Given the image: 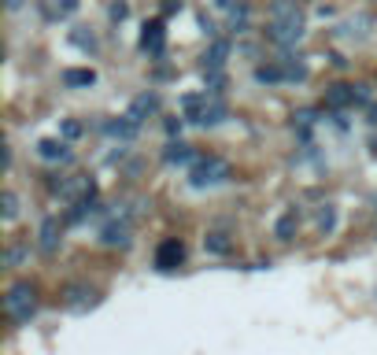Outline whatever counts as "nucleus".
I'll use <instances>...</instances> for the list:
<instances>
[{"label":"nucleus","mask_w":377,"mask_h":355,"mask_svg":"<svg viewBox=\"0 0 377 355\" xmlns=\"http://www.w3.org/2000/svg\"><path fill=\"white\" fill-rule=\"evenodd\" d=\"M34 311H37V289H34V282L8 285V293H4V315L12 318L15 326L30 322V318H34Z\"/></svg>","instance_id":"obj_1"},{"label":"nucleus","mask_w":377,"mask_h":355,"mask_svg":"<svg viewBox=\"0 0 377 355\" xmlns=\"http://www.w3.org/2000/svg\"><path fill=\"white\" fill-rule=\"evenodd\" d=\"M192 185L196 189H208V185H222V181H230V163L219 156H208V159H196L192 163Z\"/></svg>","instance_id":"obj_2"},{"label":"nucleus","mask_w":377,"mask_h":355,"mask_svg":"<svg viewBox=\"0 0 377 355\" xmlns=\"http://www.w3.org/2000/svg\"><path fill=\"white\" fill-rule=\"evenodd\" d=\"M266 37H270L277 48L300 45V41H304V15H296V19H274V23L266 26Z\"/></svg>","instance_id":"obj_3"},{"label":"nucleus","mask_w":377,"mask_h":355,"mask_svg":"<svg viewBox=\"0 0 377 355\" xmlns=\"http://www.w3.org/2000/svg\"><path fill=\"white\" fill-rule=\"evenodd\" d=\"M96 304H100V293L89 285H67L63 289V307L67 311H89Z\"/></svg>","instance_id":"obj_4"},{"label":"nucleus","mask_w":377,"mask_h":355,"mask_svg":"<svg viewBox=\"0 0 377 355\" xmlns=\"http://www.w3.org/2000/svg\"><path fill=\"white\" fill-rule=\"evenodd\" d=\"M181 260H185V244H181L178 237H167V241L156 248V266L159 271H178Z\"/></svg>","instance_id":"obj_5"},{"label":"nucleus","mask_w":377,"mask_h":355,"mask_svg":"<svg viewBox=\"0 0 377 355\" xmlns=\"http://www.w3.org/2000/svg\"><path fill=\"white\" fill-rule=\"evenodd\" d=\"M37 156L45 159V163H67V159H71V148L63 145V141H56V137H45V141L37 145Z\"/></svg>","instance_id":"obj_6"},{"label":"nucleus","mask_w":377,"mask_h":355,"mask_svg":"<svg viewBox=\"0 0 377 355\" xmlns=\"http://www.w3.org/2000/svg\"><path fill=\"white\" fill-rule=\"evenodd\" d=\"M156 111H159V96H156V93H141V96L130 104V118H134L137 126H141V118L156 115Z\"/></svg>","instance_id":"obj_7"},{"label":"nucleus","mask_w":377,"mask_h":355,"mask_svg":"<svg viewBox=\"0 0 377 355\" xmlns=\"http://www.w3.org/2000/svg\"><path fill=\"white\" fill-rule=\"evenodd\" d=\"M100 241L107 244V248H126V244H130V226H126V222H111V226H104Z\"/></svg>","instance_id":"obj_8"},{"label":"nucleus","mask_w":377,"mask_h":355,"mask_svg":"<svg viewBox=\"0 0 377 355\" xmlns=\"http://www.w3.org/2000/svg\"><path fill=\"white\" fill-rule=\"evenodd\" d=\"M141 48L152 52V56H163V23H145Z\"/></svg>","instance_id":"obj_9"},{"label":"nucleus","mask_w":377,"mask_h":355,"mask_svg":"<svg viewBox=\"0 0 377 355\" xmlns=\"http://www.w3.org/2000/svg\"><path fill=\"white\" fill-rule=\"evenodd\" d=\"M37 248L45 252V255H52L59 248V222L56 219H45L41 222V241H37Z\"/></svg>","instance_id":"obj_10"},{"label":"nucleus","mask_w":377,"mask_h":355,"mask_svg":"<svg viewBox=\"0 0 377 355\" xmlns=\"http://www.w3.org/2000/svg\"><path fill=\"white\" fill-rule=\"evenodd\" d=\"M63 197H78V200H85V197H93V181L89 178H82V174H74L71 181H63V185H56Z\"/></svg>","instance_id":"obj_11"},{"label":"nucleus","mask_w":377,"mask_h":355,"mask_svg":"<svg viewBox=\"0 0 377 355\" xmlns=\"http://www.w3.org/2000/svg\"><path fill=\"white\" fill-rule=\"evenodd\" d=\"M222 118H226V104L219 96H208V104H203V111H200V126H219Z\"/></svg>","instance_id":"obj_12"},{"label":"nucleus","mask_w":377,"mask_h":355,"mask_svg":"<svg viewBox=\"0 0 377 355\" xmlns=\"http://www.w3.org/2000/svg\"><path fill=\"white\" fill-rule=\"evenodd\" d=\"M93 82H96V71H89V67L63 71V85H67V89H85V85H93Z\"/></svg>","instance_id":"obj_13"},{"label":"nucleus","mask_w":377,"mask_h":355,"mask_svg":"<svg viewBox=\"0 0 377 355\" xmlns=\"http://www.w3.org/2000/svg\"><path fill=\"white\" fill-rule=\"evenodd\" d=\"M163 159H167V163H196V152H192L185 141H170Z\"/></svg>","instance_id":"obj_14"},{"label":"nucleus","mask_w":377,"mask_h":355,"mask_svg":"<svg viewBox=\"0 0 377 355\" xmlns=\"http://www.w3.org/2000/svg\"><path fill=\"white\" fill-rule=\"evenodd\" d=\"M326 104L329 107H348V104H355V85H333V89L326 93Z\"/></svg>","instance_id":"obj_15"},{"label":"nucleus","mask_w":377,"mask_h":355,"mask_svg":"<svg viewBox=\"0 0 377 355\" xmlns=\"http://www.w3.org/2000/svg\"><path fill=\"white\" fill-rule=\"evenodd\" d=\"M203 85H208V96H222V89H226V74H222V67H203Z\"/></svg>","instance_id":"obj_16"},{"label":"nucleus","mask_w":377,"mask_h":355,"mask_svg":"<svg viewBox=\"0 0 377 355\" xmlns=\"http://www.w3.org/2000/svg\"><path fill=\"white\" fill-rule=\"evenodd\" d=\"M296 226H300V219H296V211H288V215H282V219H277V226H274L277 241H293V237H296Z\"/></svg>","instance_id":"obj_17"},{"label":"nucleus","mask_w":377,"mask_h":355,"mask_svg":"<svg viewBox=\"0 0 377 355\" xmlns=\"http://www.w3.org/2000/svg\"><path fill=\"white\" fill-rule=\"evenodd\" d=\"M226 56H230V41H214L208 48V56H203V67H222Z\"/></svg>","instance_id":"obj_18"},{"label":"nucleus","mask_w":377,"mask_h":355,"mask_svg":"<svg viewBox=\"0 0 377 355\" xmlns=\"http://www.w3.org/2000/svg\"><path fill=\"white\" fill-rule=\"evenodd\" d=\"M203 248H208L211 255H230L233 244H230V237H226V233H208V237H203Z\"/></svg>","instance_id":"obj_19"},{"label":"nucleus","mask_w":377,"mask_h":355,"mask_svg":"<svg viewBox=\"0 0 377 355\" xmlns=\"http://www.w3.org/2000/svg\"><path fill=\"white\" fill-rule=\"evenodd\" d=\"M30 260V244H8L4 248V266H23Z\"/></svg>","instance_id":"obj_20"},{"label":"nucleus","mask_w":377,"mask_h":355,"mask_svg":"<svg viewBox=\"0 0 377 355\" xmlns=\"http://www.w3.org/2000/svg\"><path fill=\"white\" fill-rule=\"evenodd\" d=\"M0 219H4V222H15L19 219V197H15L12 189L0 197Z\"/></svg>","instance_id":"obj_21"},{"label":"nucleus","mask_w":377,"mask_h":355,"mask_svg":"<svg viewBox=\"0 0 377 355\" xmlns=\"http://www.w3.org/2000/svg\"><path fill=\"white\" fill-rule=\"evenodd\" d=\"M285 78V67H266V63H259V67H255V82H263V85H274V82H282Z\"/></svg>","instance_id":"obj_22"},{"label":"nucleus","mask_w":377,"mask_h":355,"mask_svg":"<svg viewBox=\"0 0 377 355\" xmlns=\"http://www.w3.org/2000/svg\"><path fill=\"white\" fill-rule=\"evenodd\" d=\"M344 34H348V37H366V34H370V19H366V15L348 19V23H344Z\"/></svg>","instance_id":"obj_23"},{"label":"nucleus","mask_w":377,"mask_h":355,"mask_svg":"<svg viewBox=\"0 0 377 355\" xmlns=\"http://www.w3.org/2000/svg\"><path fill=\"white\" fill-rule=\"evenodd\" d=\"M285 78L288 82H304L307 78V63H296L293 56H285Z\"/></svg>","instance_id":"obj_24"},{"label":"nucleus","mask_w":377,"mask_h":355,"mask_svg":"<svg viewBox=\"0 0 377 355\" xmlns=\"http://www.w3.org/2000/svg\"><path fill=\"white\" fill-rule=\"evenodd\" d=\"M244 26H248V4L230 8V30H237V34H241Z\"/></svg>","instance_id":"obj_25"},{"label":"nucleus","mask_w":377,"mask_h":355,"mask_svg":"<svg viewBox=\"0 0 377 355\" xmlns=\"http://www.w3.org/2000/svg\"><path fill=\"white\" fill-rule=\"evenodd\" d=\"M333 226H337V211H333V203H326V208L318 211V230H322V233H329Z\"/></svg>","instance_id":"obj_26"},{"label":"nucleus","mask_w":377,"mask_h":355,"mask_svg":"<svg viewBox=\"0 0 377 355\" xmlns=\"http://www.w3.org/2000/svg\"><path fill=\"white\" fill-rule=\"evenodd\" d=\"M71 41H74L78 48H89V52H96V37H93V34H82V30H74V34H71Z\"/></svg>","instance_id":"obj_27"},{"label":"nucleus","mask_w":377,"mask_h":355,"mask_svg":"<svg viewBox=\"0 0 377 355\" xmlns=\"http://www.w3.org/2000/svg\"><path fill=\"white\" fill-rule=\"evenodd\" d=\"M107 15H111V23H122V19L130 15V8H126V0H115V4L107 8Z\"/></svg>","instance_id":"obj_28"},{"label":"nucleus","mask_w":377,"mask_h":355,"mask_svg":"<svg viewBox=\"0 0 377 355\" xmlns=\"http://www.w3.org/2000/svg\"><path fill=\"white\" fill-rule=\"evenodd\" d=\"M370 100H374L370 85H355V104H370Z\"/></svg>","instance_id":"obj_29"},{"label":"nucleus","mask_w":377,"mask_h":355,"mask_svg":"<svg viewBox=\"0 0 377 355\" xmlns=\"http://www.w3.org/2000/svg\"><path fill=\"white\" fill-rule=\"evenodd\" d=\"M78 12V0H59V15H71Z\"/></svg>","instance_id":"obj_30"},{"label":"nucleus","mask_w":377,"mask_h":355,"mask_svg":"<svg viewBox=\"0 0 377 355\" xmlns=\"http://www.w3.org/2000/svg\"><path fill=\"white\" fill-rule=\"evenodd\" d=\"M78 134H82L78 122H63V137H78Z\"/></svg>","instance_id":"obj_31"},{"label":"nucleus","mask_w":377,"mask_h":355,"mask_svg":"<svg viewBox=\"0 0 377 355\" xmlns=\"http://www.w3.org/2000/svg\"><path fill=\"white\" fill-rule=\"evenodd\" d=\"M174 12H181V0H167V4H163V15H174Z\"/></svg>","instance_id":"obj_32"},{"label":"nucleus","mask_w":377,"mask_h":355,"mask_svg":"<svg viewBox=\"0 0 377 355\" xmlns=\"http://www.w3.org/2000/svg\"><path fill=\"white\" fill-rule=\"evenodd\" d=\"M181 130V118H167V134H178Z\"/></svg>","instance_id":"obj_33"},{"label":"nucleus","mask_w":377,"mask_h":355,"mask_svg":"<svg viewBox=\"0 0 377 355\" xmlns=\"http://www.w3.org/2000/svg\"><path fill=\"white\" fill-rule=\"evenodd\" d=\"M214 4H219V8H237L241 0H214Z\"/></svg>","instance_id":"obj_34"},{"label":"nucleus","mask_w":377,"mask_h":355,"mask_svg":"<svg viewBox=\"0 0 377 355\" xmlns=\"http://www.w3.org/2000/svg\"><path fill=\"white\" fill-rule=\"evenodd\" d=\"M4 4H8V8H12V12H15V8H19V4H23V0H4Z\"/></svg>","instance_id":"obj_35"}]
</instances>
